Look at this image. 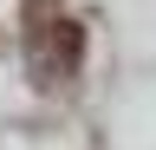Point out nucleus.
<instances>
[{
	"label": "nucleus",
	"instance_id": "1",
	"mask_svg": "<svg viewBox=\"0 0 156 150\" xmlns=\"http://www.w3.org/2000/svg\"><path fill=\"white\" fill-rule=\"evenodd\" d=\"M26 59L46 85L72 79L85 59V26L58 13V0H26Z\"/></svg>",
	"mask_w": 156,
	"mask_h": 150
}]
</instances>
